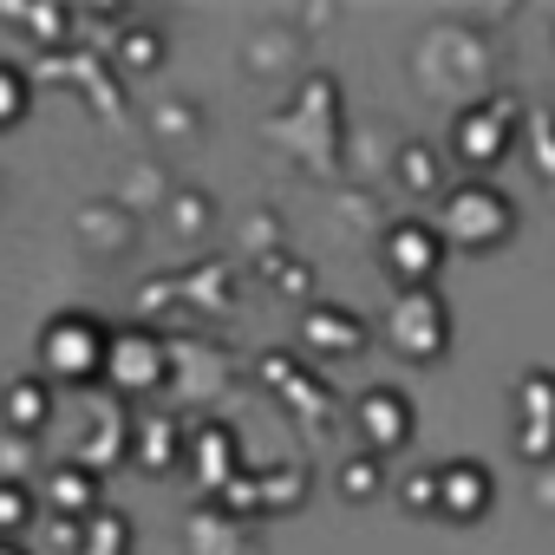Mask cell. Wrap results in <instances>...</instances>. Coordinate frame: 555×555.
I'll return each mask as SVG.
<instances>
[{
  "label": "cell",
  "mask_w": 555,
  "mask_h": 555,
  "mask_svg": "<svg viewBox=\"0 0 555 555\" xmlns=\"http://www.w3.org/2000/svg\"><path fill=\"white\" fill-rule=\"evenodd\" d=\"M340 490L353 496V503H366L373 490H379V457L366 451V457H347V470H340Z\"/></svg>",
  "instance_id": "cell-15"
},
{
  "label": "cell",
  "mask_w": 555,
  "mask_h": 555,
  "mask_svg": "<svg viewBox=\"0 0 555 555\" xmlns=\"http://www.w3.org/2000/svg\"><path fill=\"white\" fill-rule=\"evenodd\" d=\"M522 405H529L522 451H529V457H548V451H555V379H548V373H529V379H522Z\"/></svg>",
  "instance_id": "cell-11"
},
{
  "label": "cell",
  "mask_w": 555,
  "mask_h": 555,
  "mask_svg": "<svg viewBox=\"0 0 555 555\" xmlns=\"http://www.w3.org/2000/svg\"><path fill=\"white\" fill-rule=\"evenodd\" d=\"M125 60H138V66H151V60H157V40H151V34H138V40H125Z\"/></svg>",
  "instance_id": "cell-16"
},
{
  "label": "cell",
  "mask_w": 555,
  "mask_h": 555,
  "mask_svg": "<svg viewBox=\"0 0 555 555\" xmlns=\"http://www.w3.org/2000/svg\"><path fill=\"white\" fill-rule=\"evenodd\" d=\"M516 131H522V105L516 99H477L451 125V157L470 164V170H496L516 151Z\"/></svg>",
  "instance_id": "cell-4"
},
{
  "label": "cell",
  "mask_w": 555,
  "mask_h": 555,
  "mask_svg": "<svg viewBox=\"0 0 555 555\" xmlns=\"http://www.w3.org/2000/svg\"><path fill=\"white\" fill-rule=\"evenodd\" d=\"M112 340H118V334H112L99 314H79V308L53 314V321L40 327V340H34L40 379H47V386H99L105 366H112Z\"/></svg>",
  "instance_id": "cell-1"
},
{
  "label": "cell",
  "mask_w": 555,
  "mask_h": 555,
  "mask_svg": "<svg viewBox=\"0 0 555 555\" xmlns=\"http://www.w3.org/2000/svg\"><path fill=\"white\" fill-rule=\"evenodd\" d=\"M0 418H8V431H47L53 418V386L47 379H8V392H0Z\"/></svg>",
  "instance_id": "cell-10"
},
{
  "label": "cell",
  "mask_w": 555,
  "mask_h": 555,
  "mask_svg": "<svg viewBox=\"0 0 555 555\" xmlns=\"http://www.w3.org/2000/svg\"><path fill=\"white\" fill-rule=\"evenodd\" d=\"M47 509L66 516V522H86L99 509V477L73 457V464H53V483H47Z\"/></svg>",
  "instance_id": "cell-9"
},
{
  "label": "cell",
  "mask_w": 555,
  "mask_h": 555,
  "mask_svg": "<svg viewBox=\"0 0 555 555\" xmlns=\"http://www.w3.org/2000/svg\"><path fill=\"white\" fill-rule=\"evenodd\" d=\"M27 112H34V79L14 60H0V131L27 125Z\"/></svg>",
  "instance_id": "cell-14"
},
{
  "label": "cell",
  "mask_w": 555,
  "mask_h": 555,
  "mask_svg": "<svg viewBox=\"0 0 555 555\" xmlns=\"http://www.w3.org/2000/svg\"><path fill=\"white\" fill-rule=\"evenodd\" d=\"M386 334H392V347H399L412 366H438V360L451 353V308H444V295H438V288L405 295V301L392 308Z\"/></svg>",
  "instance_id": "cell-5"
},
{
  "label": "cell",
  "mask_w": 555,
  "mask_h": 555,
  "mask_svg": "<svg viewBox=\"0 0 555 555\" xmlns=\"http://www.w3.org/2000/svg\"><path fill=\"white\" fill-rule=\"evenodd\" d=\"M34 490L21 483V477H0V542H21L27 529H34Z\"/></svg>",
  "instance_id": "cell-13"
},
{
  "label": "cell",
  "mask_w": 555,
  "mask_h": 555,
  "mask_svg": "<svg viewBox=\"0 0 555 555\" xmlns=\"http://www.w3.org/2000/svg\"><path fill=\"white\" fill-rule=\"evenodd\" d=\"M360 438H366V451L373 457H386V451H405L412 444V431H418V412H412V392H399V386H373V392H360Z\"/></svg>",
  "instance_id": "cell-8"
},
{
  "label": "cell",
  "mask_w": 555,
  "mask_h": 555,
  "mask_svg": "<svg viewBox=\"0 0 555 555\" xmlns=\"http://www.w3.org/2000/svg\"><path fill=\"white\" fill-rule=\"evenodd\" d=\"M0 555H34V548L27 542H0Z\"/></svg>",
  "instance_id": "cell-17"
},
{
  "label": "cell",
  "mask_w": 555,
  "mask_h": 555,
  "mask_svg": "<svg viewBox=\"0 0 555 555\" xmlns=\"http://www.w3.org/2000/svg\"><path fill=\"white\" fill-rule=\"evenodd\" d=\"M105 379H112L125 399H151V392L170 379V347H164L157 334H144V327H138V334H118Z\"/></svg>",
  "instance_id": "cell-7"
},
{
  "label": "cell",
  "mask_w": 555,
  "mask_h": 555,
  "mask_svg": "<svg viewBox=\"0 0 555 555\" xmlns=\"http://www.w3.org/2000/svg\"><path fill=\"white\" fill-rule=\"evenodd\" d=\"M444 261H451V242L438 235V222H418V216L392 222V229H386V242H379V268H386V282H392V288H405V295L438 288Z\"/></svg>",
  "instance_id": "cell-3"
},
{
  "label": "cell",
  "mask_w": 555,
  "mask_h": 555,
  "mask_svg": "<svg viewBox=\"0 0 555 555\" xmlns=\"http://www.w3.org/2000/svg\"><path fill=\"white\" fill-rule=\"evenodd\" d=\"M490 503H496L490 464H477V457L431 464V516H444V522H483Z\"/></svg>",
  "instance_id": "cell-6"
},
{
  "label": "cell",
  "mask_w": 555,
  "mask_h": 555,
  "mask_svg": "<svg viewBox=\"0 0 555 555\" xmlns=\"http://www.w3.org/2000/svg\"><path fill=\"white\" fill-rule=\"evenodd\" d=\"M438 235L464 255H483V248H503L516 235V203L496 190V183H457L438 209Z\"/></svg>",
  "instance_id": "cell-2"
},
{
  "label": "cell",
  "mask_w": 555,
  "mask_h": 555,
  "mask_svg": "<svg viewBox=\"0 0 555 555\" xmlns=\"http://www.w3.org/2000/svg\"><path fill=\"white\" fill-rule=\"evenodd\" d=\"M308 347L321 353H360L366 347V321L360 314H334V308H308Z\"/></svg>",
  "instance_id": "cell-12"
}]
</instances>
